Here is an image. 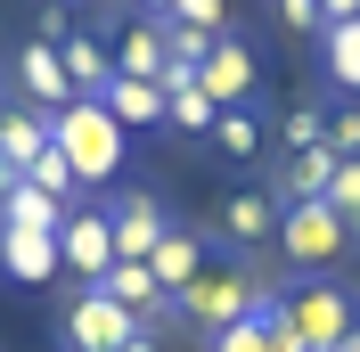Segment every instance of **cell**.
Returning a JSON list of instances; mask_svg holds the SVG:
<instances>
[{
	"mask_svg": "<svg viewBox=\"0 0 360 352\" xmlns=\"http://www.w3.org/2000/svg\"><path fill=\"white\" fill-rule=\"evenodd\" d=\"M58 263H66L82 287H98V279L115 270V230H107V205H90V213H66V230H58Z\"/></svg>",
	"mask_w": 360,
	"mask_h": 352,
	"instance_id": "obj_8",
	"label": "cell"
},
{
	"mask_svg": "<svg viewBox=\"0 0 360 352\" xmlns=\"http://www.w3.org/2000/svg\"><path fill=\"white\" fill-rule=\"evenodd\" d=\"M123 352H164V344H156V328H148V336H131V344H123Z\"/></svg>",
	"mask_w": 360,
	"mask_h": 352,
	"instance_id": "obj_33",
	"label": "cell"
},
{
	"mask_svg": "<svg viewBox=\"0 0 360 352\" xmlns=\"http://www.w3.org/2000/svg\"><path fill=\"white\" fill-rule=\"evenodd\" d=\"M328 213L344 221V230H352V246H360V156H336V180H328Z\"/></svg>",
	"mask_w": 360,
	"mask_h": 352,
	"instance_id": "obj_25",
	"label": "cell"
},
{
	"mask_svg": "<svg viewBox=\"0 0 360 352\" xmlns=\"http://www.w3.org/2000/svg\"><path fill=\"white\" fill-rule=\"evenodd\" d=\"M319 74H328V90H352L360 99V17L319 33Z\"/></svg>",
	"mask_w": 360,
	"mask_h": 352,
	"instance_id": "obj_21",
	"label": "cell"
},
{
	"mask_svg": "<svg viewBox=\"0 0 360 352\" xmlns=\"http://www.w3.org/2000/svg\"><path fill=\"white\" fill-rule=\"evenodd\" d=\"M0 221H17V230H49V238H58V230H66V205L58 197H41V189H8V197H0Z\"/></svg>",
	"mask_w": 360,
	"mask_h": 352,
	"instance_id": "obj_23",
	"label": "cell"
},
{
	"mask_svg": "<svg viewBox=\"0 0 360 352\" xmlns=\"http://www.w3.org/2000/svg\"><path fill=\"white\" fill-rule=\"evenodd\" d=\"M17 180H25V172H17V164H8V156H0V197H8V189H17Z\"/></svg>",
	"mask_w": 360,
	"mask_h": 352,
	"instance_id": "obj_32",
	"label": "cell"
},
{
	"mask_svg": "<svg viewBox=\"0 0 360 352\" xmlns=\"http://www.w3.org/2000/svg\"><path fill=\"white\" fill-rule=\"evenodd\" d=\"M0 74H8V49H0Z\"/></svg>",
	"mask_w": 360,
	"mask_h": 352,
	"instance_id": "obj_35",
	"label": "cell"
},
{
	"mask_svg": "<svg viewBox=\"0 0 360 352\" xmlns=\"http://www.w3.org/2000/svg\"><path fill=\"white\" fill-rule=\"evenodd\" d=\"M49 42H58V66H66L74 99H98V90L115 82V58H107V42H98V33H74V25H49Z\"/></svg>",
	"mask_w": 360,
	"mask_h": 352,
	"instance_id": "obj_12",
	"label": "cell"
},
{
	"mask_svg": "<svg viewBox=\"0 0 360 352\" xmlns=\"http://www.w3.org/2000/svg\"><path fill=\"white\" fill-rule=\"evenodd\" d=\"M8 74H17L25 107H41V115L74 107V82H66V66H58V42H49V33H33V42L17 49V58H8Z\"/></svg>",
	"mask_w": 360,
	"mask_h": 352,
	"instance_id": "obj_9",
	"label": "cell"
},
{
	"mask_svg": "<svg viewBox=\"0 0 360 352\" xmlns=\"http://www.w3.org/2000/svg\"><path fill=\"white\" fill-rule=\"evenodd\" d=\"M213 148H221L229 164H254V156L270 148V123H262V107H221V115H213Z\"/></svg>",
	"mask_w": 360,
	"mask_h": 352,
	"instance_id": "obj_19",
	"label": "cell"
},
{
	"mask_svg": "<svg viewBox=\"0 0 360 352\" xmlns=\"http://www.w3.org/2000/svg\"><path fill=\"white\" fill-rule=\"evenodd\" d=\"M213 246H221V238H197V230H180V221H172V230H164V246L148 254L156 287H164V295H180V287H188V279L205 270V254H213Z\"/></svg>",
	"mask_w": 360,
	"mask_h": 352,
	"instance_id": "obj_15",
	"label": "cell"
},
{
	"mask_svg": "<svg viewBox=\"0 0 360 352\" xmlns=\"http://www.w3.org/2000/svg\"><path fill=\"white\" fill-rule=\"evenodd\" d=\"M98 295H115L123 311H139L148 328H156V311H164V287H156V270H148V263H115L107 279H98Z\"/></svg>",
	"mask_w": 360,
	"mask_h": 352,
	"instance_id": "obj_20",
	"label": "cell"
},
{
	"mask_svg": "<svg viewBox=\"0 0 360 352\" xmlns=\"http://www.w3.org/2000/svg\"><path fill=\"white\" fill-rule=\"evenodd\" d=\"M262 295H270V287L254 279L246 263H221V270H197L180 295H164V311H180L197 336H221V328H238V320H254Z\"/></svg>",
	"mask_w": 360,
	"mask_h": 352,
	"instance_id": "obj_2",
	"label": "cell"
},
{
	"mask_svg": "<svg viewBox=\"0 0 360 352\" xmlns=\"http://www.w3.org/2000/svg\"><path fill=\"white\" fill-rule=\"evenodd\" d=\"M278 320H287V336H295L303 352H336L344 336L360 328L352 295H344V287H328V279H303V287H287V303H278Z\"/></svg>",
	"mask_w": 360,
	"mask_h": 352,
	"instance_id": "obj_4",
	"label": "cell"
},
{
	"mask_svg": "<svg viewBox=\"0 0 360 352\" xmlns=\"http://www.w3.org/2000/svg\"><path fill=\"white\" fill-rule=\"evenodd\" d=\"M336 352H360V328H352V336H344V344H336Z\"/></svg>",
	"mask_w": 360,
	"mask_h": 352,
	"instance_id": "obj_34",
	"label": "cell"
},
{
	"mask_svg": "<svg viewBox=\"0 0 360 352\" xmlns=\"http://www.w3.org/2000/svg\"><path fill=\"white\" fill-rule=\"evenodd\" d=\"M58 238L49 230H17V221H0V279L8 287H49L58 279Z\"/></svg>",
	"mask_w": 360,
	"mask_h": 352,
	"instance_id": "obj_10",
	"label": "cell"
},
{
	"mask_svg": "<svg viewBox=\"0 0 360 352\" xmlns=\"http://www.w3.org/2000/svg\"><path fill=\"white\" fill-rule=\"evenodd\" d=\"M278 17H287V33H311L319 42V0H270Z\"/></svg>",
	"mask_w": 360,
	"mask_h": 352,
	"instance_id": "obj_29",
	"label": "cell"
},
{
	"mask_svg": "<svg viewBox=\"0 0 360 352\" xmlns=\"http://www.w3.org/2000/svg\"><path fill=\"white\" fill-rule=\"evenodd\" d=\"M131 8H139V17H156V25L172 17V0H131Z\"/></svg>",
	"mask_w": 360,
	"mask_h": 352,
	"instance_id": "obj_31",
	"label": "cell"
},
{
	"mask_svg": "<svg viewBox=\"0 0 360 352\" xmlns=\"http://www.w3.org/2000/svg\"><path fill=\"white\" fill-rule=\"evenodd\" d=\"M164 123H172V132H188V139H213V115H221V107H213V99H205V90H197V74H164Z\"/></svg>",
	"mask_w": 360,
	"mask_h": 352,
	"instance_id": "obj_18",
	"label": "cell"
},
{
	"mask_svg": "<svg viewBox=\"0 0 360 352\" xmlns=\"http://www.w3.org/2000/svg\"><path fill=\"white\" fill-rule=\"evenodd\" d=\"M25 189H41V197H58L66 213H74V197H82V180H74V164H66L58 148H41L33 164H25Z\"/></svg>",
	"mask_w": 360,
	"mask_h": 352,
	"instance_id": "obj_24",
	"label": "cell"
},
{
	"mask_svg": "<svg viewBox=\"0 0 360 352\" xmlns=\"http://www.w3.org/2000/svg\"><path fill=\"white\" fill-rule=\"evenodd\" d=\"M328 148H336V156H360V99H344V107L328 115Z\"/></svg>",
	"mask_w": 360,
	"mask_h": 352,
	"instance_id": "obj_28",
	"label": "cell"
},
{
	"mask_svg": "<svg viewBox=\"0 0 360 352\" xmlns=\"http://www.w3.org/2000/svg\"><path fill=\"white\" fill-rule=\"evenodd\" d=\"M328 180H336V148H295L262 189H270L278 205H311V197H328Z\"/></svg>",
	"mask_w": 360,
	"mask_h": 352,
	"instance_id": "obj_13",
	"label": "cell"
},
{
	"mask_svg": "<svg viewBox=\"0 0 360 352\" xmlns=\"http://www.w3.org/2000/svg\"><path fill=\"white\" fill-rule=\"evenodd\" d=\"M98 107H107L123 132H156V123H164V90H156V82H131V74H115V82L98 90Z\"/></svg>",
	"mask_w": 360,
	"mask_h": 352,
	"instance_id": "obj_17",
	"label": "cell"
},
{
	"mask_svg": "<svg viewBox=\"0 0 360 352\" xmlns=\"http://www.w3.org/2000/svg\"><path fill=\"white\" fill-rule=\"evenodd\" d=\"M107 58H115V74H131V82H164V25H156V17L115 25Z\"/></svg>",
	"mask_w": 360,
	"mask_h": 352,
	"instance_id": "obj_14",
	"label": "cell"
},
{
	"mask_svg": "<svg viewBox=\"0 0 360 352\" xmlns=\"http://www.w3.org/2000/svg\"><path fill=\"white\" fill-rule=\"evenodd\" d=\"M360 17V0H319V33H328V25H352Z\"/></svg>",
	"mask_w": 360,
	"mask_h": 352,
	"instance_id": "obj_30",
	"label": "cell"
},
{
	"mask_svg": "<svg viewBox=\"0 0 360 352\" xmlns=\"http://www.w3.org/2000/svg\"><path fill=\"white\" fill-rule=\"evenodd\" d=\"M49 148V115L41 107H0V156H8V164H33V156Z\"/></svg>",
	"mask_w": 360,
	"mask_h": 352,
	"instance_id": "obj_22",
	"label": "cell"
},
{
	"mask_svg": "<svg viewBox=\"0 0 360 352\" xmlns=\"http://www.w3.org/2000/svg\"><path fill=\"white\" fill-rule=\"evenodd\" d=\"M131 336H148V320L123 311L115 295H98V287H82V295L58 311V344H66V352H123Z\"/></svg>",
	"mask_w": 360,
	"mask_h": 352,
	"instance_id": "obj_5",
	"label": "cell"
},
{
	"mask_svg": "<svg viewBox=\"0 0 360 352\" xmlns=\"http://www.w3.org/2000/svg\"><path fill=\"white\" fill-rule=\"evenodd\" d=\"M164 25H188V33H221V0H172V17H164Z\"/></svg>",
	"mask_w": 360,
	"mask_h": 352,
	"instance_id": "obj_27",
	"label": "cell"
},
{
	"mask_svg": "<svg viewBox=\"0 0 360 352\" xmlns=\"http://www.w3.org/2000/svg\"><path fill=\"white\" fill-rule=\"evenodd\" d=\"M107 230H115V263H148L164 246V230H172V213H164L148 189H123V197L107 205Z\"/></svg>",
	"mask_w": 360,
	"mask_h": 352,
	"instance_id": "obj_7",
	"label": "cell"
},
{
	"mask_svg": "<svg viewBox=\"0 0 360 352\" xmlns=\"http://www.w3.org/2000/svg\"><path fill=\"white\" fill-rule=\"evenodd\" d=\"M197 90L213 99V107H254V90H262V58H254L246 33H213V49H205V66H197Z\"/></svg>",
	"mask_w": 360,
	"mask_h": 352,
	"instance_id": "obj_6",
	"label": "cell"
},
{
	"mask_svg": "<svg viewBox=\"0 0 360 352\" xmlns=\"http://www.w3.org/2000/svg\"><path fill=\"white\" fill-rule=\"evenodd\" d=\"M49 148L74 164V180H82V189H107V180L123 172V148H131V132H123V123H115L98 99H74V107L49 115Z\"/></svg>",
	"mask_w": 360,
	"mask_h": 352,
	"instance_id": "obj_1",
	"label": "cell"
},
{
	"mask_svg": "<svg viewBox=\"0 0 360 352\" xmlns=\"http://www.w3.org/2000/svg\"><path fill=\"white\" fill-rule=\"evenodd\" d=\"M295 148H328V107H295L287 115V156Z\"/></svg>",
	"mask_w": 360,
	"mask_h": 352,
	"instance_id": "obj_26",
	"label": "cell"
},
{
	"mask_svg": "<svg viewBox=\"0 0 360 352\" xmlns=\"http://www.w3.org/2000/svg\"><path fill=\"white\" fill-rule=\"evenodd\" d=\"M270 246H278V263H287L295 279H328V270L352 254V230L311 197V205H278V238Z\"/></svg>",
	"mask_w": 360,
	"mask_h": 352,
	"instance_id": "obj_3",
	"label": "cell"
},
{
	"mask_svg": "<svg viewBox=\"0 0 360 352\" xmlns=\"http://www.w3.org/2000/svg\"><path fill=\"white\" fill-rule=\"evenodd\" d=\"M213 238L238 246V254H254V246L278 238V197L270 189H238V197H221V221H213Z\"/></svg>",
	"mask_w": 360,
	"mask_h": 352,
	"instance_id": "obj_11",
	"label": "cell"
},
{
	"mask_svg": "<svg viewBox=\"0 0 360 352\" xmlns=\"http://www.w3.org/2000/svg\"><path fill=\"white\" fill-rule=\"evenodd\" d=\"M205 352H303L287 336V320H278V295H262V311L254 320H238V328H221V336H205Z\"/></svg>",
	"mask_w": 360,
	"mask_h": 352,
	"instance_id": "obj_16",
	"label": "cell"
}]
</instances>
